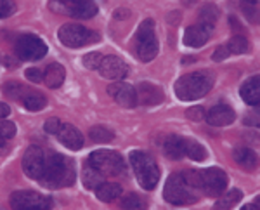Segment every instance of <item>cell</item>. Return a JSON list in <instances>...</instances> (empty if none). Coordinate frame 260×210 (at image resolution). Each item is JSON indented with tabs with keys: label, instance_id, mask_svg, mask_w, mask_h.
<instances>
[{
	"label": "cell",
	"instance_id": "obj_35",
	"mask_svg": "<svg viewBox=\"0 0 260 210\" xmlns=\"http://www.w3.org/2000/svg\"><path fill=\"white\" fill-rule=\"evenodd\" d=\"M16 12V2L14 0H0V19L9 18Z\"/></svg>",
	"mask_w": 260,
	"mask_h": 210
},
{
	"label": "cell",
	"instance_id": "obj_21",
	"mask_svg": "<svg viewBox=\"0 0 260 210\" xmlns=\"http://www.w3.org/2000/svg\"><path fill=\"white\" fill-rule=\"evenodd\" d=\"M64 77H66V71L61 65H57V63H52V65H49L47 68L44 70V83L47 87H50V89L61 87L62 82H64Z\"/></svg>",
	"mask_w": 260,
	"mask_h": 210
},
{
	"label": "cell",
	"instance_id": "obj_15",
	"mask_svg": "<svg viewBox=\"0 0 260 210\" xmlns=\"http://www.w3.org/2000/svg\"><path fill=\"white\" fill-rule=\"evenodd\" d=\"M212 30L213 28L210 26H205V24H192L186 30L184 33V44L187 45V47H203L205 44L208 42L212 35Z\"/></svg>",
	"mask_w": 260,
	"mask_h": 210
},
{
	"label": "cell",
	"instance_id": "obj_6",
	"mask_svg": "<svg viewBox=\"0 0 260 210\" xmlns=\"http://www.w3.org/2000/svg\"><path fill=\"white\" fill-rule=\"evenodd\" d=\"M89 163L92 167H95L101 174L106 177H118V175L125 174V162L116 151L103 149V151H94L89 157Z\"/></svg>",
	"mask_w": 260,
	"mask_h": 210
},
{
	"label": "cell",
	"instance_id": "obj_33",
	"mask_svg": "<svg viewBox=\"0 0 260 210\" xmlns=\"http://www.w3.org/2000/svg\"><path fill=\"white\" fill-rule=\"evenodd\" d=\"M121 207H123V208H132V210H136V208H144V201H142L137 195L130 193V195H127L123 200H121Z\"/></svg>",
	"mask_w": 260,
	"mask_h": 210
},
{
	"label": "cell",
	"instance_id": "obj_19",
	"mask_svg": "<svg viewBox=\"0 0 260 210\" xmlns=\"http://www.w3.org/2000/svg\"><path fill=\"white\" fill-rule=\"evenodd\" d=\"M241 99L245 101L246 104L255 108H260V77H251L248 78L240 89Z\"/></svg>",
	"mask_w": 260,
	"mask_h": 210
},
{
	"label": "cell",
	"instance_id": "obj_3",
	"mask_svg": "<svg viewBox=\"0 0 260 210\" xmlns=\"http://www.w3.org/2000/svg\"><path fill=\"white\" fill-rule=\"evenodd\" d=\"M130 165H132L136 177L144 190H154L160 179V169H158L154 158L144 151H132L130 153Z\"/></svg>",
	"mask_w": 260,
	"mask_h": 210
},
{
	"label": "cell",
	"instance_id": "obj_26",
	"mask_svg": "<svg viewBox=\"0 0 260 210\" xmlns=\"http://www.w3.org/2000/svg\"><path fill=\"white\" fill-rule=\"evenodd\" d=\"M184 146H186V155L194 162H203L207 158V149L194 139H186L184 137Z\"/></svg>",
	"mask_w": 260,
	"mask_h": 210
},
{
	"label": "cell",
	"instance_id": "obj_10",
	"mask_svg": "<svg viewBox=\"0 0 260 210\" xmlns=\"http://www.w3.org/2000/svg\"><path fill=\"white\" fill-rule=\"evenodd\" d=\"M11 207L19 210H45L52 207L49 196L35 191H16L11 195Z\"/></svg>",
	"mask_w": 260,
	"mask_h": 210
},
{
	"label": "cell",
	"instance_id": "obj_37",
	"mask_svg": "<svg viewBox=\"0 0 260 210\" xmlns=\"http://www.w3.org/2000/svg\"><path fill=\"white\" fill-rule=\"evenodd\" d=\"M26 78L33 83H40L44 82V71H40L39 68H28L26 70Z\"/></svg>",
	"mask_w": 260,
	"mask_h": 210
},
{
	"label": "cell",
	"instance_id": "obj_7",
	"mask_svg": "<svg viewBox=\"0 0 260 210\" xmlns=\"http://www.w3.org/2000/svg\"><path fill=\"white\" fill-rule=\"evenodd\" d=\"M57 37H59L61 44L70 49H78V47H83V45L95 44V42L99 40L98 33L87 30L82 24H64V26L59 28Z\"/></svg>",
	"mask_w": 260,
	"mask_h": 210
},
{
	"label": "cell",
	"instance_id": "obj_1",
	"mask_svg": "<svg viewBox=\"0 0 260 210\" xmlns=\"http://www.w3.org/2000/svg\"><path fill=\"white\" fill-rule=\"evenodd\" d=\"M75 163L70 158L57 155L54 151L45 153V165L42 177L39 183L42 186L50 188V190H59V188H68L75 183Z\"/></svg>",
	"mask_w": 260,
	"mask_h": 210
},
{
	"label": "cell",
	"instance_id": "obj_22",
	"mask_svg": "<svg viewBox=\"0 0 260 210\" xmlns=\"http://www.w3.org/2000/svg\"><path fill=\"white\" fill-rule=\"evenodd\" d=\"M163 149H165V155L172 160H180V158L186 155V146H184V137L179 136H170L169 139L163 144Z\"/></svg>",
	"mask_w": 260,
	"mask_h": 210
},
{
	"label": "cell",
	"instance_id": "obj_13",
	"mask_svg": "<svg viewBox=\"0 0 260 210\" xmlns=\"http://www.w3.org/2000/svg\"><path fill=\"white\" fill-rule=\"evenodd\" d=\"M108 94L123 108H134L137 104L136 87L128 85V83H123V82L111 83V85L108 87Z\"/></svg>",
	"mask_w": 260,
	"mask_h": 210
},
{
	"label": "cell",
	"instance_id": "obj_2",
	"mask_svg": "<svg viewBox=\"0 0 260 210\" xmlns=\"http://www.w3.org/2000/svg\"><path fill=\"white\" fill-rule=\"evenodd\" d=\"M213 82H215V77H213L212 71H192V73H187L179 78L177 83H175V94L180 101L200 99L210 92Z\"/></svg>",
	"mask_w": 260,
	"mask_h": 210
},
{
	"label": "cell",
	"instance_id": "obj_18",
	"mask_svg": "<svg viewBox=\"0 0 260 210\" xmlns=\"http://www.w3.org/2000/svg\"><path fill=\"white\" fill-rule=\"evenodd\" d=\"M66 12L77 19H90L98 14V6L92 0H73L68 2Z\"/></svg>",
	"mask_w": 260,
	"mask_h": 210
},
{
	"label": "cell",
	"instance_id": "obj_44",
	"mask_svg": "<svg viewBox=\"0 0 260 210\" xmlns=\"http://www.w3.org/2000/svg\"><path fill=\"white\" fill-rule=\"evenodd\" d=\"M245 210H250V208H257V210H260V196L257 200L253 201V203H248V205H245V207H243Z\"/></svg>",
	"mask_w": 260,
	"mask_h": 210
},
{
	"label": "cell",
	"instance_id": "obj_46",
	"mask_svg": "<svg viewBox=\"0 0 260 210\" xmlns=\"http://www.w3.org/2000/svg\"><path fill=\"white\" fill-rule=\"evenodd\" d=\"M184 4H186V6H192V4L196 2V0H182Z\"/></svg>",
	"mask_w": 260,
	"mask_h": 210
},
{
	"label": "cell",
	"instance_id": "obj_5",
	"mask_svg": "<svg viewBox=\"0 0 260 210\" xmlns=\"http://www.w3.org/2000/svg\"><path fill=\"white\" fill-rule=\"evenodd\" d=\"M134 49L141 61H153L158 54V39L154 35L153 19H146L139 24V30L134 39Z\"/></svg>",
	"mask_w": 260,
	"mask_h": 210
},
{
	"label": "cell",
	"instance_id": "obj_32",
	"mask_svg": "<svg viewBox=\"0 0 260 210\" xmlns=\"http://www.w3.org/2000/svg\"><path fill=\"white\" fill-rule=\"evenodd\" d=\"M103 59H104V56L101 52H90V54H87V56H83V66L89 70H99Z\"/></svg>",
	"mask_w": 260,
	"mask_h": 210
},
{
	"label": "cell",
	"instance_id": "obj_24",
	"mask_svg": "<svg viewBox=\"0 0 260 210\" xmlns=\"http://www.w3.org/2000/svg\"><path fill=\"white\" fill-rule=\"evenodd\" d=\"M21 103L24 104V108L30 111H40L47 106V99L42 92H35V91H28L26 96L21 99Z\"/></svg>",
	"mask_w": 260,
	"mask_h": 210
},
{
	"label": "cell",
	"instance_id": "obj_31",
	"mask_svg": "<svg viewBox=\"0 0 260 210\" xmlns=\"http://www.w3.org/2000/svg\"><path fill=\"white\" fill-rule=\"evenodd\" d=\"M4 91H6V94L9 96V98L12 99H23L24 96H26V92L28 89L23 85V83H19V82H9L6 87H4Z\"/></svg>",
	"mask_w": 260,
	"mask_h": 210
},
{
	"label": "cell",
	"instance_id": "obj_8",
	"mask_svg": "<svg viewBox=\"0 0 260 210\" xmlns=\"http://www.w3.org/2000/svg\"><path fill=\"white\" fill-rule=\"evenodd\" d=\"M45 54H47V45L35 35H23L16 42V56L23 61H39Z\"/></svg>",
	"mask_w": 260,
	"mask_h": 210
},
{
	"label": "cell",
	"instance_id": "obj_28",
	"mask_svg": "<svg viewBox=\"0 0 260 210\" xmlns=\"http://www.w3.org/2000/svg\"><path fill=\"white\" fill-rule=\"evenodd\" d=\"M89 137L94 142H101V144H104V142H111L113 137H115V134H113L110 129L103 127V125H95V127H92L89 130Z\"/></svg>",
	"mask_w": 260,
	"mask_h": 210
},
{
	"label": "cell",
	"instance_id": "obj_34",
	"mask_svg": "<svg viewBox=\"0 0 260 210\" xmlns=\"http://www.w3.org/2000/svg\"><path fill=\"white\" fill-rule=\"evenodd\" d=\"M16 136V125L9 120L0 122V137L4 139H12Z\"/></svg>",
	"mask_w": 260,
	"mask_h": 210
},
{
	"label": "cell",
	"instance_id": "obj_14",
	"mask_svg": "<svg viewBox=\"0 0 260 210\" xmlns=\"http://www.w3.org/2000/svg\"><path fill=\"white\" fill-rule=\"evenodd\" d=\"M136 92H137V104H144V106H156V104H160L165 99L163 91L151 82H141L136 87Z\"/></svg>",
	"mask_w": 260,
	"mask_h": 210
},
{
	"label": "cell",
	"instance_id": "obj_27",
	"mask_svg": "<svg viewBox=\"0 0 260 210\" xmlns=\"http://www.w3.org/2000/svg\"><path fill=\"white\" fill-rule=\"evenodd\" d=\"M217 18H219V9H217V6H213V4H205V6L201 7V11H200V23L201 24L213 28L215 26Z\"/></svg>",
	"mask_w": 260,
	"mask_h": 210
},
{
	"label": "cell",
	"instance_id": "obj_29",
	"mask_svg": "<svg viewBox=\"0 0 260 210\" xmlns=\"http://www.w3.org/2000/svg\"><path fill=\"white\" fill-rule=\"evenodd\" d=\"M225 47L229 49V54L233 56V54H245V52H248L250 50V44H248V40L245 39V37H241V35H236V37H233L228 44H225Z\"/></svg>",
	"mask_w": 260,
	"mask_h": 210
},
{
	"label": "cell",
	"instance_id": "obj_23",
	"mask_svg": "<svg viewBox=\"0 0 260 210\" xmlns=\"http://www.w3.org/2000/svg\"><path fill=\"white\" fill-rule=\"evenodd\" d=\"M121 195V186L116 183H103L101 186L95 188V196L101 200V201H115L118 196Z\"/></svg>",
	"mask_w": 260,
	"mask_h": 210
},
{
	"label": "cell",
	"instance_id": "obj_41",
	"mask_svg": "<svg viewBox=\"0 0 260 210\" xmlns=\"http://www.w3.org/2000/svg\"><path fill=\"white\" fill-rule=\"evenodd\" d=\"M9 151V139L0 137V155H6Z\"/></svg>",
	"mask_w": 260,
	"mask_h": 210
},
{
	"label": "cell",
	"instance_id": "obj_9",
	"mask_svg": "<svg viewBox=\"0 0 260 210\" xmlns=\"http://www.w3.org/2000/svg\"><path fill=\"white\" fill-rule=\"evenodd\" d=\"M201 175V191L208 196H220L228 188V174L222 169L212 167V169H205L200 172Z\"/></svg>",
	"mask_w": 260,
	"mask_h": 210
},
{
	"label": "cell",
	"instance_id": "obj_17",
	"mask_svg": "<svg viewBox=\"0 0 260 210\" xmlns=\"http://www.w3.org/2000/svg\"><path fill=\"white\" fill-rule=\"evenodd\" d=\"M57 139L62 146H66L68 149H80L83 146V136L82 132L78 130L77 127H73V125L70 124H62L59 132L56 134Z\"/></svg>",
	"mask_w": 260,
	"mask_h": 210
},
{
	"label": "cell",
	"instance_id": "obj_38",
	"mask_svg": "<svg viewBox=\"0 0 260 210\" xmlns=\"http://www.w3.org/2000/svg\"><path fill=\"white\" fill-rule=\"evenodd\" d=\"M186 116H187V118H191V120L200 122L201 118H205V111H203V108H201V106H194V108H189V110L186 111Z\"/></svg>",
	"mask_w": 260,
	"mask_h": 210
},
{
	"label": "cell",
	"instance_id": "obj_16",
	"mask_svg": "<svg viewBox=\"0 0 260 210\" xmlns=\"http://www.w3.org/2000/svg\"><path fill=\"white\" fill-rule=\"evenodd\" d=\"M205 116H207L208 124L213 125V127H224V125L233 124L234 118H236V113L228 104H217Z\"/></svg>",
	"mask_w": 260,
	"mask_h": 210
},
{
	"label": "cell",
	"instance_id": "obj_20",
	"mask_svg": "<svg viewBox=\"0 0 260 210\" xmlns=\"http://www.w3.org/2000/svg\"><path fill=\"white\" fill-rule=\"evenodd\" d=\"M233 158H234V162L240 167H243L245 170H255L258 167L257 153L251 151L250 148H236L233 151Z\"/></svg>",
	"mask_w": 260,
	"mask_h": 210
},
{
	"label": "cell",
	"instance_id": "obj_42",
	"mask_svg": "<svg viewBox=\"0 0 260 210\" xmlns=\"http://www.w3.org/2000/svg\"><path fill=\"white\" fill-rule=\"evenodd\" d=\"M9 113H11V108L7 106L6 103H0V120L6 118V116L9 115Z\"/></svg>",
	"mask_w": 260,
	"mask_h": 210
},
{
	"label": "cell",
	"instance_id": "obj_40",
	"mask_svg": "<svg viewBox=\"0 0 260 210\" xmlns=\"http://www.w3.org/2000/svg\"><path fill=\"white\" fill-rule=\"evenodd\" d=\"M245 124L246 125H257V127H260V110L257 113H250V115L245 118Z\"/></svg>",
	"mask_w": 260,
	"mask_h": 210
},
{
	"label": "cell",
	"instance_id": "obj_43",
	"mask_svg": "<svg viewBox=\"0 0 260 210\" xmlns=\"http://www.w3.org/2000/svg\"><path fill=\"white\" fill-rule=\"evenodd\" d=\"M130 16V12L127 9H118V11H115V18L116 19H125V18H128Z\"/></svg>",
	"mask_w": 260,
	"mask_h": 210
},
{
	"label": "cell",
	"instance_id": "obj_11",
	"mask_svg": "<svg viewBox=\"0 0 260 210\" xmlns=\"http://www.w3.org/2000/svg\"><path fill=\"white\" fill-rule=\"evenodd\" d=\"M45 165V151L40 146H30L24 151L23 157V170L28 177L39 181L42 177V172H44Z\"/></svg>",
	"mask_w": 260,
	"mask_h": 210
},
{
	"label": "cell",
	"instance_id": "obj_4",
	"mask_svg": "<svg viewBox=\"0 0 260 210\" xmlns=\"http://www.w3.org/2000/svg\"><path fill=\"white\" fill-rule=\"evenodd\" d=\"M198 191L184 177V174H174L167 179L163 188V196L172 205H189L198 200Z\"/></svg>",
	"mask_w": 260,
	"mask_h": 210
},
{
	"label": "cell",
	"instance_id": "obj_30",
	"mask_svg": "<svg viewBox=\"0 0 260 210\" xmlns=\"http://www.w3.org/2000/svg\"><path fill=\"white\" fill-rule=\"evenodd\" d=\"M243 198V193L240 190H231L225 193L224 196H220L217 201V208H233L234 205H238Z\"/></svg>",
	"mask_w": 260,
	"mask_h": 210
},
{
	"label": "cell",
	"instance_id": "obj_47",
	"mask_svg": "<svg viewBox=\"0 0 260 210\" xmlns=\"http://www.w3.org/2000/svg\"><path fill=\"white\" fill-rule=\"evenodd\" d=\"M56 2H62V4H68V2H73V0H56Z\"/></svg>",
	"mask_w": 260,
	"mask_h": 210
},
{
	"label": "cell",
	"instance_id": "obj_25",
	"mask_svg": "<svg viewBox=\"0 0 260 210\" xmlns=\"http://www.w3.org/2000/svg\"><path fill=\"white\" fill-rule=\"evenodd\" d=\"M82 179H83V186L89 188V190H95V188L104 183V175L95 167H92L89 162H87L85 169H83Z\"/></svg>",
	"mask_w": 260,
	"mask_h": 210
},
{
	"label": "cell",
	"instance_id": "obj_45",
	"mask_svg": "<svg viewBox=\"0 0 260 210\" xmlns=\"http://www.w3.org/2000/svg\"><path fill=\"white\" fill-rule=\"evenodd\" d=\"M258 0H241V4H257Z\"/></svg>",
	"mask_w": 260,
	"mask_h": 210
},
{
	"label": "cell",
	"instance_id": "obj_12",
	"mask_svg": "<svg viewBox=\"0 0 260 210\" xmlns=\"http://www.w3.org/2000/svg\"><path fill=\"white\" fill-rule=\"evenodd\" d=\"M99 73L101 77L108 78V80L118 82L128 75V66L118 56H104V59L99 66Z\"/></svg>",
	"mask_w": 260,
	"mask_h": 210
},
{
	"label": "cell",
	"instance_id": "obj_39",
	"mask_svg": "<svg viewBox=\"0 0 260 210\" xmlns=\"http://www.w3.org/2000/svg\"><path fill=\"white\" fill-rule=\"evenodd\" d=\"M229 56H231V54H229V49L225 47V45H220V47L212 54V59H213V61H224L225 57H229Z\"/></svg>",
	"mask_w": 260,
	"mask_h": 210
},
{
	"label": "cell",
	"instance_id": "obj_36",
	"mask_svg": "<svg viewBox=\"0 0 260 210\" xmlns=\"http://www.w3.org/2000/svg\"><path fill=\"white\" fill-rule=\"evenodd\" d=\"M61 125H62V122H61V120H57V118H49V120L44 124V130H45L47 134H57V132H59V129H61Z\"/></svg>",
	"mask_w": 260,
	"mask_h": 210
}]
</instances>
